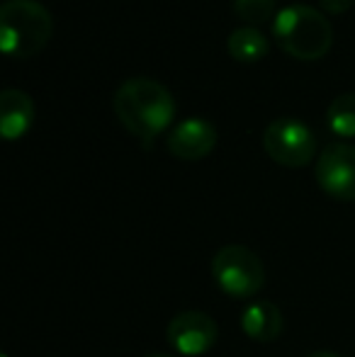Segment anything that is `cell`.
Instances as JSON below:
<instances>
[{
	"label": "cell",
	"mask_w": 355,
	"mask_h": 357,
	"mask_svg": "<svg viewBox=\"0 0 355 357\" xmlns=\"http://www.w3.org/2000/svg\"><path fill=\"white\" fill-rule=\"evenodd\" d=\"M112 107L129 134L151 142L171 127L176 117V100L171 90L153 78H129L114 90Z\"/></svg>",
	"instance_id": "6da1fadb"
},
{
	"label": "cell",
	"mask_w": 355,
	"mask_h": 357,
	"mask_svg": "<svg viewBox=\"0 0 355 357\" xmlns=\"http://www.w3.org/2000/svg\"><path fill=\"white\" fill-rule=\"evenodd\" d=\"M273 39L285 54L302 61H317L333 44V27L322 10L294 3L273 17Z\"/></svg>",
	"instance_id": "7a4b0ae2"
},
{
	"label": "cell",
	"mask_w": 355,
	"mask_h": 357,
	"mask_svg": "<svg viewBox=\"0 0 355 357\" xmlns=\"http://www.w3.org/2000/svg\"><path fill=\"white\" fill-rule=\"evenodd\" d=\"M54 20L39 0H5L0 8V49L10 59H29L52 39Z\"/></svg>",
	"instance_id": "3957f363"
},
{
	"label": "cell",
	"mask_w": 355,
	"mask_h": 357,
	"mask_svg": "<svg viewBox=\"0 0 355 357\" xmlns=\"http://www.w3.org/2000/svg\"><path fill=\"white\" fill-rule=\"evenodd\" d=\"M212 278L232 299H251L266 284V268L251 248L232 243L212 258Z\"/></svg>",
	"instance_id": "277c9868"
},
{
	"label": "cell",
	"mask_w": 355,
	"mask_h": 357,
	"mask_svg": "<svg viewBox=\"0 0 355 357\" xmlns=\"http://www.w3.org/2000/svg\"><path fill=\"white\" fill-rule=\"evenodd\" d=\"M266 153L285 168H304L317 153V139L312 129L294 117H280L270 122L263 134Z\"/></svg>",
	"instance_id": "5b68a950"
},
{
	"label": "cell",
	"mask_w": 355,
	"mask_h": 357,
	"mask_svg": "<svg viewBox=\"0 0 355 357\" xmlns=\"http://www.w3.org/2000/svg\"><path fill=\"white\" fill-rule=\"evenodd\" d=\"M314 175L328 197L338 202H355V144H328L319 153Z\"/></svg>",
	"instance_id": "8992f818"
},
{
	"label": "cell",
	"mask_w": 355,
	"mask_h": 357,
	"mask_svg": "<svg viewBox=\"0 0 355 357\" xmlns=\"http://www.w3.org/2000/svg\"><path fill=\"white\" fill-rule=\"evenodd\" d=\"M217 324L204 311H180L173 316L166 328V338L171 348L188 357L209 353L217 343Z\"/></svg>",
	"instance_id": "52a82bcc"
},
{
	"label": "cell",
	"mask_w": 355,
	"mask_h": 357,
	"mask_svg": "<svg viewBox=\"0 0 355 357\" xmlns=\"http://www.w3.org/2000/svg\"><path fill=\"white\" fill-rule=\"evenodd\" d=\"M168 151L180 160H199L217 146V127L207 119L190 117L178 122L168 134Z\"/></svg>",
	"instance_id": "ba28073f"
},
{
	"label": "cell",
	"mask_w": 355,
	"mask_h": 357,
	"mask_svg": "<svg viewBox=\"0 0 355 357\" xmlns=\"http://www.w3.org/2000/svg\"><path fill=\"white\" fill-rule=\"evenodd\" d=\"M34 124V100L20 88L0 93V134L5 142L24 137Z\"/></svg>",
	"instance_id": "9c48e42d"
},
{
	"label": "cell",
	"mask_w": 355,
	"mask_h": 357,
	"mask_svg": "<svg viewBox=\"0 0 355 357\" xmlns=\"http://www.w3.org/2000/svg\"><path fill=\"white\" fill-rule=\"evenodd\" d=\"M282 326V311L278 309V304L266 299L253 301L251 306H246V311L241 316L243 333L251 340H258V343H270V340L280 338Z\"/></svg>",
	"instance_id": "30bf717a"
},
{
	"label": "cell",
	"mask_w": 355,
	"mask_h": 357,
	"mask_svg": "<svg viewBox=\"0 0 355 357\" xmlns=\"http://www.w3.org/2000/svg\"><path fill=\"white\" fill-rule=\"evenodd\" d=\"M227 49H229V54L236 59V61L251 63V61H258V59L266 56L268 49H270V42L258 27L246 24V27H239V29H234V32L229 34Z\"/></svg>",
	"instance_id": "8fae6325"
},
{
	"label": "cell",
	"mask_w": 355,
	"mask_h": 357,
	"mask_svg": "<svg viewBox=\"0 0 355 357\" xmlns=\"http://www.w3.org/2000/svg\"><path fill=\"white\" fill-rule=\"evenodd\" d=\"M328 129L343 139L355 137V93H341L331 100L326 112Z\"/></svg>",
	"instance_id": "7c38bea8"
},
{
	"label": "cell",
	"mask_w": 355,
	"mask_h": 357,
	"mask_svg": "<svg viewBox=\"0 0 355 357\" xmlns=\"http://www.w3.org/2000/svg\"><path fill=\"white\" fill-rule=\"evenodd\" d=\"M232 8L236 17H241L251 27L268 22L270 15H278L275 13V0H232Z\"/></svg>",
	"instance_id": "4fadbf2b"
},
{
	"label": "cell",
	"mask_w": 355,
	"mask_h": 357,
	"mask_svg": "<svg viewBox=\"0 0 355 357\" xmlns=\"http://www.w3.org/2000/svg\"><path fill=\"white\" fill-rule=\"evenodd\" d=\"M319 3H322L324 13H328V15H343L353 5V0H319Z\"/></svg>",
	"instance_id": "5bb4252c"
},
{
	"label": "cell",
	"mask_w": 355,
	"mask_h": 357,
	"mask_svg": "<svg viewBox=\"0 0 355 357\" xmlns=\"http://www.w3.org/2000/svg\"><path fill=\"white\" fill-rule=\"evenodd\" d=\"M309 357H341V355L331 353V350H319V353H312Z\"/></svg>",
	"instance_id": "9a60e30c"
},
{
	"label": "cell",
	"mask_w": 355,
	"mask_h": 357,
	"mask_svg": "<svg viewBox=\"0 0 355 357\" xmlns=\"http://www.w3.org/2000/svg\"><path fill=\"white\" fill-rule=\"evenodd\" d=\"M144 357H173V355H163V353H156V355H144Z\"/></svg>",
	"instance_id": "2e32d148"
},
{
	"label": "cell",
	"mask_w": 355,
	"mask_h": 357,
	"mask_svg": "<svg viewBox=\"0 0 355 357\" xmlns=\"http://www.w3.org/2000/svg\"><path fill=\"white\" fill-rule=\"evenodd\" d=\"M3 357H8V355H3Z\"/></svg>",
	"instance_id": "e0dca14e"
}]
</instances>
